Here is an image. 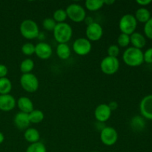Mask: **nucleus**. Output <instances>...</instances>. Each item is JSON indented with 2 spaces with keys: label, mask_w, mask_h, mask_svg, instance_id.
Masks as SVG:
<instances>
[{
  "label": "nucleus",
  "mask_w": 152,
  "mask_h": 152,
  "mask_svg": "<svg viewBox=\"0 0 152 152\" xmlns=\"http://www.w3.org/2000/svg\"><path fill=\"white\" fill-rule=\"evenodd\" d=\"M111 152H114V151H111Z\"/></svg>",
  "instance_id": "40"
},
{
  "label": "nucleus",
  "mask_w": 152,
  "mask_h": 152,
  "mask_svg": "<svg viewBox=\"0 0 152 152\" xmlns=\"http://www.w3.org/2000/svg\"><path fill=\"white\" fill-rule=\"evenodd\" d=\"M131 127L135 132H142L145 127V120L140 116H135L131 120Z\"/></svg>",
  "instance_id": "21"
},
{
  "label": "nucleus",
  "mask_w": 152,
  "mask_h": 152,
  "mask_svg": "<svg viewBox=\"0 0 152 152\" xmlns=\"http://www.w3.org/2000/svg\"><path fill=\"white\" fill-rule=\"evenodd\" d=\"M136 2L139 5L142 6V7H144L145 6L148 5L152 2L151 0H137Z\"/></svg>",
  "instance_id": "35"
},
{
  "label": "nucleus",
  "mask_w": 152,
  "mask_h": 152,
  "mask_svg": "<svg viewBox=\"0 0 152 152\" xmlns=\"http://www.w3.org/2000/svg\"><path fill=\"white\" fill-rule=\"evenodd\" d=\"M28 117H29L30 123H34V124H38L42 122L44 120V113L40 110L34 109L28 114Z\"/></svg>",
  "instance_id": "23"
},
{
  "label": "nucleus",
  "mask_w": 152,
  "mask_h": 152,
  "mask_svg": "<svg viewBox=\"0 0 152 152\" xmlns=\"http://www.w3.org/2000/svg\"><path fill=\"white\" fill-rule=\"evenodd\" d=\"M34 62L33 59H25L21 62L20 66V71L22 73V74H29L31 73V71H33V69L34 68Z\"/></svg>",
  "instance_id": "25"
},
{
  "label": "nucleus",
  "mask_w": 152,
  "mask_h": 152,
  "mask_svg": "<svg viewBox=\"0 0 152 152\" xmlns=\"http://www.w3.org/2000/svg\"><path fill=\"white\" fill-rule=\"evenodd\" d=\"M140 111L143 118L152 120V94L142 98L140 103Z\"/></svg>",
  "instance_id": "11"
},
{
  "label": "nucleus",
  "mask_w": 152,
  "mask_h": 152,
  "mask_svg": "<svg viewBox=\"0 0 152 152\" xmlns=\"http://www.w3.org/2000/svg\"><path fill=\"white\" fill-rule=\"evenodd\" d=\"M120 48L117 45H111L108 48V56L117 58L120 54Z\"/></svg>",
  "instance_id": "32"
},
{
  "label": "nucleus",
  "mask_w": 152,
  "mask_h": 152,
  "mask_svg": "<svg viewBox=\"0 0 152 152\" xmlns=\"http://www.w3.org/2000/svg\"><path fill=\"white\" fill-rule=\"evenodd\" d=\"M4 140V136L1 132H0V144L2 143Z\"/></svg>",
  "instance_id": "38"
},
{
  "label": "nucleus",
  "mask_w": 152,
  "mask_h": 152,
  "mask_svg": "<svg viewBox=\"0 0 152 152\" xmlns=\"http://www.w3.org/2000/svg\"><path fill=\"white\" fill-rule=\"evenodd\" d=\"M66 13L68 18H69L74 22H82L85 21L86 18V10L83 6L79 4H71L67 7Z\"/></svg>",
  "instance_id": "6"
},
{
  "label": "nucleus",
  "mask_w": 152,
  "mask_h": 152,
  "mask_svg": "<svg viewBox=\"0 0 152 152\" xmlns=\"http://www.w3.org/2000/svg\"><path fill=\"white\" fill-rule=\"evenodd\" d=\"M120 68V61L117 58L107 56L100 62V69L106 75H113Z\"/></svg>",
  "instance_id": "7"
},
{
  "label": "nucleus",
  "mask_w": 152,
  "mask_h": 152,
  "mask_svg": "<svg viewBox=\"0 0 152 152\" xmlns=\"http://www.w3.org/2000/svg\"><path fill=\"white\" fill-rule=\"evenodd\" d=\"M118 140V133L112 127H104L100 132V140L107 146H111L116 144Z\"/></svg>",
  "instance_id": "8"
},
{
  "label": "nucleus",
  "mask_w": 152,
  "mask_h": 152,
  "mask_svg": "<svg viewBox=\"0 0 152 152\" xmlns=\"http://www.w3.org/2000/svg\"><path fill=\"white\" fill-rule=\"evenodd\" d=\"M86 39L90 42H96L100 39L103 35V29L97 22H92L87 25L86 29Z\"/></svg>",
  "instance_id": "10"
},
{
  "label": "nucleus",
  "mask_w": 152,
  "mask_h": 152,
  "mask_svg": "<svg viewBox=\"0 0 152 152\" xmlns=\"http://www.w3.org/2000/svg\"><path fill=\"white\" fill-rule=\"evenodd\" d=\"M25 152H47V149L45 144L39 141L37 142L31 143L27 148Z\"/></svg>",
  "instance_id": "27"
},
{
  "label": "nucleus",
  "mask_w": 152,
  "mask_h": 152,
  "mask_svg": "<svg viewBox=\"0 0 152 152\" xmlns=\"http://www.w3.org/2000/svg\"><path fill=\"white\" fill-rule=\"evenodd\" d=\"M68 18L66 10L64 9H57L53 14V19L56 23H63Z\"/></svg>",
  "instance_id": "26"
},
{
  "label": "nucleus",
  "mask_w": 152,
  "mask_h": 152,
  "mask_svg": "<svg viewBox=\"0 0 152 152\" xmlns=\"http://www.w3.org/2000/svg\"><path fill=\"white\" fill-rule=\"evenodd\" d=\"M117 44H118L119 47H128L130 44V36L121 33L117 38Z\"/></svg>",
  "instance_id": "28"
},
{
  "label": "nucleus",
  "mask_w": 152,
  "mask_h": 152,
  "mask_svg": "<svg viewBox=\"0 0 152 152\" xmlns=\"http://www.w3.org/2000/svg\"><path fill=\"white\" fill-rule=\"evenodd\" d=\"M22 52L26 56H31L35 53V45L31 42H26L22 46Z\"/></svg>",
  "instance_id": "30"
},
{
  "label": "nucleus",
  "mask_w": 152,
  "mask_h": 152,
  "mask_svg": "<svg viewBox=\"0 0 152 152\" xmlns=\"http://www.w3.org/2000/svg\"><path fill=\"white\" fill-rule=\"evenodd\" d=\"M8 73V69L7 66L3 64H0V78H4L6 77Z\"/></svg>",
  "instance_id": "34"
},
{
  "label": "nucleus",
  "mask_w": 152,
  "mask_h": 152,
  "mask_svg": "<svg viewBox=\"0 0 152 152\" xmlns=\"http://www.w3.org/2000/svg\"><path fill=\"white\" fill-rule=\"evenodd\" d=\"M92 152H98V151H92Z\"/></svg>",
  "instance_id": "39"
},
{
  "label": "nucleus",
  "mask_w": 152,
  "mask_h": 152,
  "mask_svg": "<svg viewBox=\"0 0 152 152\" xmlns=\"http://www.w3.org/2000/svg\"><path fill=\"white\" fill-rule=\"evenodd\" d=\"M56 53L58 57L61 59H68L71 56V49L68 44L62 43V44H58L56 49Z\"/></svg>",
  "instance_id": "20"
},
{
  "label": "nucleus",
  "mask_w": 152,
  "mask_h": 152,
  "mask_svg": "<svg viewBox=\"0 0 152 152\" xmlns=\"http://www.w3.org/2000/svg\"><path fill=\"white\" fill-rule=\"evenodd\" d=\"M20 34L27 39H34L38 38L39 35V29L36 22L32 19H25L19 26Z\"/></svg>",
  "instance_id": "3"
},
{
  "label": "nucleus",
  "mask_w": 152,
  "mask_h": 152,
  "mask_svg": "<svg viewBox=\"0 0 152 152\" xmlns=\"http://www.w3.org/2000/svg\"><path fill=\"white\" fill-rule=\"evenodd\" d=\"M108 106H109L110 109L111 110V111H114V110H116L118 108V104H117V102H115V101H111V102H110L109 104H108Z\"/></svg>",
  "instance_id": "36"
},
{
  "label": "nucleus",
  "mask_w": 152,
  "mask_h": 152,
  "mask_svg": "<svg viewBox=\"0 0 152 152\" xmlns=\"http://www.w3.org/2000/svg\"><path fill=\"white\" fill-rule=\"evenodd\" d=\"M144 34L149 39H152V17L144 24Z\"/></svg>",
  "instance_id": "31"
},
{
  "label": "nucleus",
  "mask_w": 152,
  "mask_h": 152,
  "mask_svg": "<svg viewBox=\"0 0 152 152\" xmlns=\"http://www.w3.org/2000/svg\"><path fill=\"white\" fill-rule=\"evenodd\" d=\"M111 112L108 104H100L95 108L94 117L99 123H105L110 119Z\"/></svg>",
  "instance_id": "12"
},
{
  "label": "nucleus",
  "mask_w": 152,
  "mask_h": 152,
  "mask_svg": "<svg viewBox=\"0 0 152 152\" xmlns=\"http://www.w3.org/2000/svg\"><path fill=\"white\" fill-rule=\"evenodd\" d=\"M12 90V83L8 78H0V95L9 94Z\"/></svg>",
  "instance_id": "24"
},
{
  "label": "nucleus",
  "mask_w": 152,
  "mask_h": 152,
  "mask_svg": "<svg viewBox=\"0 0 152 152\" xmlns=\"http://www.w3.org/2000/svg\"><path fill=\"white\" fill-rule=\"evenodd\" d=\"M115 2L114 0H104V4H106V5H111L112 4Z\"/></svg>",
  "instance_id": "37"
},
{
  "label": "nucleus",
  "mask_w": 152,
  "mask_h": 152,
  "mask_svg": "<svg viewBox=\"0 0 152 152\" xmlns=\"http://www.w3.org/2000/svg\"><path fill=\"white\" fill-rule=\"evenodd\" d=\"M13 123H14L16 127L20 130H24V129L26 130L31 124L29 117H28V114L19 111L15 115Z\"/></svg>",
  "instance_id": "15"
},
{
  "label": "nucleus",
  "mask_w": 152,
  "mask_h": 152,
  "mask_svg": "<svg viewBox=\"0 0 152 152\" xmlns=\"http://www.w3.org/2000/svg\"><path fill=\"white\" fill-rule=\"evenodd\" d=\"M53 50L51 46L48 43L40 42L35 45V54L40 59L45 60L49 59L51 56Z\"/></svg>",
  "instance_id": "13"
},
{
  "label": "nucleus",
  "mask_w": 152,
  "mask_h": 152,
  "mask_svg": "<svg viewBox=\"0 0 152 152\" xmlns=\"http://www.w3.org/2000/svg\"><path fill=\"white\" fill-rule=\"evenodd\" d=\"M123 59L125 64L129 67L140 66L144 62L143 52L140 49L129 47L123 53Z\"/></svg>",
  "instance_id": "1"
},
{
  "label": "nucleus",
  "mask_w": 152,
  "mask_h": 152,
  "mask_svg": "<svg viewBox=\"0 0 152 152\" xmlns=\"http://www.w3.org/2000/svg\"><path fill=\"white\" fill-rule=\"evenodd\" d=\"M134 17L137 22H141V23H146L148 20L151 18V13L149 10H148L145 7H140L139 9L136 10L135 12Z\"/></svg>",
  "instance_id": "19"
},
{
  "label": "nucleus",
  "mask_w": 152,
  "mask_h": 152,
  "mask_svg": "<svg viewBox=\"0 0 152 152\" xmlns=\"http://www.w3.org/2000/svg\"><path fill=\"white\" fill-rule=\"evenodd\" d=\"M85 6L89 11H96L104 6V0H86Z\"/></svg>",
  "instance_id": "22"
},
{
  "label": "nucleus",
  "mask_w": 152,
  "mask_h": 152,
  "mask_svg": "<svg viewBox=\"0 0 152 152\" xmlns=\"http://www.w3.org/2000/svg\"><path fill=\"white\" fill-rule=\"evenodd\" d=\"M20 85L22 88L28 93L36 92L39 88V83L37 76L32 73L22 74L20 77Z\"/></svg>",
  "instance_id": "5"
},
{
  "label": "nucleus",
  "mask_w": 152,
  "mask_h": 152,
  "mask_svg": "<svg viewBox=\"0 0 152 152\" xmlns=\"http://www.w3.org/2000/svg\"><path fill=\"white\" fill-rule=\"evenodd\" d=\"M73 50L79 56H86L92 48L91 42L86 38H78L73 43Z\"/></svg>",
  "instance_id": "9"
},
{
  "label": "nucleus",
  "mask_w": 152,
  "mask_h": 152,
  "mask_svg": "<svg viewBox=\"0 0 152 152\" xmlns=\"http://www.w3.org/2000/svg\"><path fill=\"white\" fill-rule=\"evenodd\" d=\"M130 43L132 45V47L142 50L146 45V39L143 34L134 32L130 35Z\"/></svg>",
  "instance_id": "17"
},
{
  "label": "nucleus",
  "mask_w": 152,
  "mask_h": 152,
  "mask_svg": "<svg viewBox=\"0 0 152 152\" xmlns=\"http://www.w3.org/2000/svg\"><path fill=\"white\" fill-rule=\"evenodd\" d=\"M53 33L55 40L59 44L62 43L67 44V42H69L72 37L73 30L69 24L63 22V23L56 24V26L53 30Z\"/></svg>",
  "instance_id": "2"
},
{
  "label": "nucleus",
  "mask_w": 152,
  "mask_h": 152,
  "mask_svg": "<svg viewBox=\"0 0 152 152\" xmlns=\"http://www.w3.org/2000/svg\"><path fill=\"white\" fill-rule=\"evenodd\" d=\"M24 137L27 142L30 143H34L39 141L40 134L37 129L34 128H28L25 131Z\"/></svg>",
  "instance_id": "18"
},
{
  "label": "nucleus",
  "mask_w": 152,
  "mask_h": 152,
  "mask_svg": "<svg viewBox=\"0 0 152 152\" xmlns=\"http://www.w3.org/2000/svg\"><path fill=\"white\" fill-rule=\"evenodd\" d=\"M144 62L148 64H152V48H149L143 53Z\"/></svg>",
  "instance_id": "33"
},
{
  "label": "nucleus",
  "mask_w": 152,
  "mask_h": 152,
  "mask_svg": "<svg viewBox=\"0 0 152 152\" xmlns=\"http://www.w3.org/2000/svg\"><path fill=\"white\" fill-rule=\"evenodd\" d=\"M16 105V100L12 95H0V110L2 111H10L14 109Z\"/></svg>",
  "instance_id": "14"
},
{
  "label": "nucleus",
  "mask_w": 152,
  "mask_h": 152,
  "mask_svg": "<svg viewBox=\"0 0 152 152\" xmlns=\"http://www.w3.org/2000/svg\"><path fill=\"white\" fill-rule=\"evenodd\" d=\"M16 105L21 112L29 114L34 110V103L30 98L27 96H21L16 101Z\"/></svg>",
  "instance_id": "16"
},
{
  "label": "nucleus",
  "mask_w": 152,
  "mask_h": 152,
  "mask_svg": "<svg viewBox=\"0 0 152 152\" xmlns=\"http://www.w3.org/2000/svg\"><path fill=\"white\" fill-rule=\"evenodd\" d=\"M137 27V21L135 19L134 16L132 14L123 15L119 22V28L122 34L132 35L135 32Z\"/></svg>",
  "instance_id": "4"
},
{
  "label": "nucleus",
  "mask_w": 152,
  "mask_h": 152,
  "mask_svg": "<svg viewBox=\"0 0 152 152\" xmlns=\"http://www.w3.org/2000/svg\"><path fill=\"white\" fill-rule=\"evenodd\" d=\"M56 22L53 20V18H46L43 20L42 26L47 31H53L56 26Z\"/></svg>",
  "instance_id": "29"
}]
</instances>
